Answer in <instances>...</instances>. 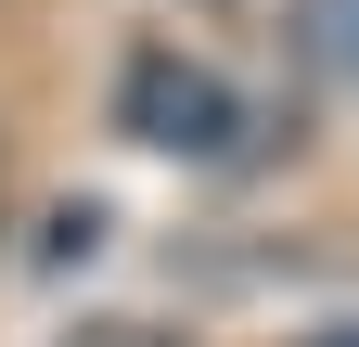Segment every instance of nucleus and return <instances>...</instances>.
Wrapping results in <instances>:
<instances>
[{
  "instance_id": "f257e3e1",
  "label": "nucleus",
  "mask_w": 359,
  "mask_h": 347,
  "mask_svg": "<svg viewBox=\"0 0 359 347\" xmlns=\"http://www.w3.org/2000/svg\"><path fill=\"white\" fill-rule=\"evenodd\" d=\"M116 129L142 155H180V167H218L244 142V91L218 77L205 52H180V39H142V52L116 65Z\"/></svg>"
},
{
  "instance_id": "f03ea898",
  "label": "nucleus",
  "mask_w": 359,
  "mask_h": 347,
  "mask_svg": "<svg viewBox=\"0 0 359 347\" xmlns=\"http://www.w3.org/2000/svg\"><path fill=\"white\" fill-rule=\"evenodd\" d=\"M295 52L359 91V0H295Z\"/></svg>"
}]
</instances>
